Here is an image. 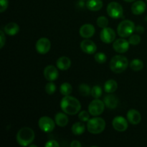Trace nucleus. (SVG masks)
I'll return each mask as SVG.
<instances>
[{
    "mask_svg": "<svg viewBox=\"0 0 147 147\" xmlns=\"http://www.w3.org/2000/svg\"><path fill=\"white\" fill-rule=\"evenodd\" d=\"M62 111L68 115H76L79 113L81 109V104L77 98L70 96H65L60 102Z\"/></svg>",
    "mask_w": 147,
    "mask_h": 147,
    "instance_id": "1",
    "label": "nucleus"
},
{
    "mask_svg": "<svg viewBox=\"0 0 147 147\" xmlns=\"http://www.w3.org/2000/svg\"><path fill=\"white\" fill-rule=\"evenodd\" d=\"M34 137H35V134H34V131L31 128L23 127L17 132L16 139H17V143L20 146H27L32 143Z\"/></svg>",
    "mask_w": 147,
    "mask_h": 147,
    "instance_id": "2",
    "label": "nucleus"
},
{
    "mask_svg": "<svg viewBox=\"0 0 147 147\" xmlns=\"http://www.w3.org/2000/svg\"><path fill=\"white\" fill-rule=\"evenodd\" d=\"M129 65V61L123 55H115L110 61V68L113 73H121L124 72Z\"/></svg>",
    "mask_w": 147,
    "mask_h": 147,
    "instance_id": "3",
    "label": "nucleus"
},
{
    "mask_svg": "<svg viewBox=\"0 0 147 147\" xmlns=\"http://www.w3.org/2000/svg\"><path fill=\"white\" fill-rule=\"evenodd\" d=\"M106 128V121L100 117L90 119L87 123V129L90 134H98L102 133Z\"/></svg>",
    "mask_w": 147,
    "mask_h": 147,
    "instance_id": "4",
    "label": "nucleus"
},
{
    "mask_svg": "<svg viewBox=\"0 0 147 147\" xmlns=\"http://www.w3.org/2000/svg\"><path fill=\"white\" fill-rule=\"evenodd\" d=\"M136 26L132 21L129 20H123L121 22L117 27L118 34L121 37H128L132 35L134 32L135 31Z\"/></svg>",
    "mask_w": 147,
    "mask_h": 147,
    "instance_id": "5",
    "label": "nucleus"
},
{
    "mask_svg": "<svg viewBox=\"0 0 147 147\" xmlns=\"http://www.w3.org/2000/svg\"><path fill=\"white\" fill-rule=\"evenodd\" d=\"M107 13L113 19H119L123 17V9L122 6L116 1H112L107 6Z\"/></svg>",
    "mask_w": 147,
    "mask_h": 147,
    "instance_id": "6",
    "label": "nucleus"
},
{
    "mask_svg": "<svg viewBox=\"0 0 147 147\" xmlns=\"http://www.w3.org/2000/svg\"><path fill=\"white\" fill-rule=\"evenodd\" d=\"M104 102L98 98H95L88 106V112L93 116H98L103 113L105 109Z\"/></svg>",
    "mask_w": 147,
    "mask_h": 147,
    "instance_id": "7",
    "label": "nucleus"
},
{
    "mask_svg": "<svg viewBox=\"0 0 147 147\" xmlns=\"http://www.w3.org/2000/svg\"><path fill=\"white\" fill-rule=\"evenodd\" d=\"M55 121L49 116H42L38 121L39 128L45 133H50L55 127Z\"/></svg>",
    "mask_w": 147,
    "mask_h": 147,
    "instance_id": "8",
    "label": "nucleus"
},
{
    "mask_svg": "<svg viewBox=\"0 0 147 147\" xmlns=\"http://www.w3.org/2000/svg\"><path fill=\"white\" fill-rule=\"evenodd\" d=\"M36 50L41 55H45L50 51L51 48V42L50 40L46 37H42L39 39L35 45Z\"/></svg>",
    "mask_w": 147,
    "mask_h": 147,
    "instance_id": "9",
    "label": "nucleus"
},
{
    "mask_svg": "<svg viewBox=\"0 0 147 147\" xmlns=\"http://www.w3.org/2000/svg\"><path fill=\"white\" fill-rule=\"evenodd\" d=\"M100 38L101 41L106 44L112 43L115 41L116 39V33L113 29L106 27L103 28L100 32Z\"/></svg>",
    "mask_w": 147,
    "mask_h": 147,
    "instance_id": "10",
    "label": "nucleus"
},
{
    "mask_svg": "<svg viewBox=\"0 0 147 147\" xmlns=\"http://www.w3.org/2000/svg\"><path fill=\"white\" fill-rule=\"evenodd\" d=\"M130 43L129 40L122 38L117 39L113 43V48L116 52L119 53H125L129 50Z\"/></svg>",
    "mask_w": 147,
    "mask_h": 147,
    "instance_id": "11",
    "label": "nucleus"
},
{
    "mask_svg": "<svg viewBox=\"0 0 147 147\" xmlns=\"http://www.w3.org/2000/svg\"><path fill=\"white\" fill-rule=\"evenodd\" d=\"M112 125H113V129L119 132H123L127 130L128 126V121L123 116H116L113 119L112 121Z\"/></svg>",
    "mask_w": 147,
    "mask_h": 147,
    "instance_id": "12",
    "label": "nucleus"
},
{
    "mask_svg": "<svg viewBox=\"0 0 147 147\" xmlns=\"http://www.w3.org/2000/svg\"><path fill=\"white\" fill-rule=\"evenodd\" d=\"M80 46L82 51L84 52L86 54H95L96 50H97V46H96V43H95L94 42L92 41V40H88V39L83 40V41L80 42Z\"/></svg>",
    "mask_w": 147,
    "mask_h": 147,
    "instance_id": "13",
    "label": "nucleus"
},
{
    "mask_svg": "<svg viewBox=\"0 0 147 147\" xmlns=\"http://www.w3.org/2000/svg\"><path fill=\"white\" fill-rule=\"evenodd\" d=\"M44 76L48 81H54L59 76L57 68L53 65H47L44 69Z\"/></svg>",
    "mask_w": 147,
    "mask_h": 147,
    "instance_id": "14",
    "label": "nucleus"
},
{
    "mask_svg": "<svg viewBox=\"0 0 147 147\" xmlns=\"http://www.w3.org/2000/svg\"><path fill=\"white\" fill-rule=\"evenodd\" d=\"M96 32V29L93 24H85L80 27L79 30V34L83 38H90L93 37Z\"/></svg>",
    "mask_w": 147,
    "mask_h": 147,
    "instance_id": "15",
    "label": "nucleus"
},
{
    "mask_svg": "<svg viewBox=\"0 0 147 147\" xmlns=\"http://www.w3.org/2000/svg\"><path fill=\"white\" fill-rule=\"evenodd\" d=\"M126 117H127V120L129 121V123L133 125L139 124L142 120V116H141L140 113L135 109L129 110L126 115Z\"/></svg>",
    "mask_w": 147,
    "mask_h": 147,
    "instance_id": "16",
    "label": "nucleus"
},
{
    "mask_svg": "<svg viewBox=\"0 0 147 147\" xmlns=\"http://www.w3.org/2000/svg\"><path fill=\"white\" fill-rule=\"evenodd\" d=\"M103 102L105 103V106L110 109H116L119 104V99L114 95L110 94L106 96L103 98Z\"/></svg>",
    "mask_w": 147,
    "mask_h": 147,
    "instance_id": "17",
    "label": "nucleus"
},
{
    "mask_svg": "<svg viewBox=\"0 0 147 147\" xmlns=\"http://www.w3.org/2000/svg\"><path fill=\"white\" fill-rule=\"evenodd\" d=\"M146 8V5L145 4L144 1L139 0V1H136L132 4L131 7V11L135 15H140V14H143L145 11Z\"/></svg>",
    "mask_w": 147,
    "mask_h": 147,
    "instance_id": "18",
    "label": "nucleus"
},
{
    "mask_svg": "<svg viewBox=\"0 0 147 147\" xmlns=\"http://www.w3.org/2000/svg\"><path fill=\"white\" fill-rule=\"evenodd\" d=\"M56 66L61 70H67L71 66V60L66 56H63L57 59L56 62Z\"/></svg>",
    "mask_w": 147,
    "mask_h": 147,
    "instance_id": "19",
    "label": "nucleus"
},
{
    "mask_svg": "<svg viewBox=\"0 0 147 147\" xmlns=\"http://www.w3.org/2000/svg\"><path fill=\"white\" fill-rule=\"evenodd\" d=\"M4 32L5 34L9 36H14L17 34L20 31V27L15 22H9L6 24L4 27Z\"/></svg>",
    "mask_w": 147,
    "mask_h": 147,
    "instance_id": "20",
    "label": "nucleus"
},
{
    "mask_svg": "<svg viewBox=\"0 0 147 147\" xmlns=\"http://www.w3.org/2000/svg\"><path fill=\"white\" fill-rule=\"evenodd\" d=\"M67 113H62V112H59L57 114L55 115V121L56 124L58 126L60 127H65V126H67V124L68 123L69 119L67 117Z\"/></svg>",
    "mask_w": 147,
    "mask_h": 147,
    "instance_id": "21",
    "label": "nucleus"
},
{
    "mask_svg": "<svg viewBox=\"0 0 147 147\" xmlns=\"http://www.w3.org/2000/svg\"><path fill=\"white\" fill-rule=\"evenodd\" d=\"M103 1L101 0H88L86 2V7L90 11H99L103 7Z\"/></svg>",
    "mask_w": 147,
    "mask_h": 147,
    "instance_id": "22",
    "label": "nucleus"
},
{
    "mask_svg": "<svg viewBox=\"0 0 147 147\" xmlns=\"http://www.w3.org/2000/svg\"><path fill=\"white\" fill-rule=\"evenodd\" d=\"M72 132L74 135L79 136V135L83 134L86 131V125L83 123V121H78L75 123L72 126L71 128Z\"/></svg>",
    "mask_w": 147,
    "mask_h": 147,
    "instance_id": "23",
    "label": "nucleus"
},
{
    "mask_svg": "<svg viewBox=\"0 0 147 147\" xmlns=\"http://www.w3.org/2000/svg\"><path fill=\"white\" fill-rule=\"evenodd\" d=\"M118 83L115 80H107L104 84V90L108 93H113L117 90Z\"/></svg>",
    "mask_w": 147,
    "mask_h": 147,
    "instance_id": "24",
    "label": "nucleus"
},
{
    "mask_svg": "<svg viewBox=\"0 0 147 147\" xmlns=\"http://www.w3.org/2000/svg\"><path fill=\"white\" fill-rule=\"evenodd\" d=\"M131 69L134 71H140L144 67V63L140 59H134L129 64Z\"/></svg>",
    "mask_w": 147,
    "mask_h": 147,
    "instance_id": "25",
    "label": "nucleus"
},
{
    "mask_svg": "<svg viewBox=\"0 0 147 147\" xmlns=\"http://www.w3.org/2000/svg\"><path fill=\"white\" fill-rule=\"evenodd\" d=\"M60 93L64 96H70L71 94L72 91H73V87H72V86L70 83L65 82V83H63L60 86Z\"/></svg>",
    "mask_w": 147,
    "mask_h": 147,
    "instance_id": "26",
    "label": "nucleus"
},
{
    "mask_svg": "<svg viewBox=\"0 0 147 147\" xmlns=\"http://www.w3.org/2000/svg\"><path fill=\"white\" fill-rule=\"evenodd\" d=\"M78 90L79 93L83 96H88L91 93V88H90L88 85L86 84V83H82V84H80L79 86Z\"/></svg>",
    "mask_w": 147,
    "mask_h": 147,
    "instance_id": "27",
    "label": "nucleus"
},
{
    "mask_svg": "<svg viewBox=\"0 0 147 147\" xmlns=\"http://www.w3.org/2000/svg\"><path fill=\"white\" fill-rule=\"evenodd\" d=\"M102 93H103L102 88L99 86H94L92 88L90 94L94 98H99L102 96Z\"/></svg>",
    "mask_w": 147,
    "mask_h": 147,
    "instance_id": "28",
    "label": "nucleus"
},
{
    "mask_svg": "<svg viewBox=\"0 0 147 147\" xmlns=\"http://www.w3.org/2000/svg\"><path fill=\"white\" fill-rule=\"evenodd\" d=\"M94 59L98 63L103 64V63H105L106 62V60H107V57H106L105 53L100 52V53H97L95 54Z\"/></svg>",
    "mask_w": 147,
    "mask_h": 147,
    "instance_id": "29",
    "label": "nucleus"
},
{
    "mask_svg": "<svg viewBox=\"0 0 147 147\" xmlns=\"http://www.w3.org/2000/svg\"><path fill=\"white\" fill-rule=\"evenodd\" d=\"M97 23L98 26L100 28H105V27H108L109 25V20L106 18L104 16H100L97 19Z\"/></svg>",
    "mask_w": 147,
    "mask_h": 147,
    "instance_id": "30",
    "label": "nucleus"
},
{
    "mask_svg": "<svg viewBox=\"0 0 147 147\" xmlns=\"http://www.w3.org/2000/svg\"><path fill=\"white\" fill-rule=\"evenodd\" d=\"M56 91V86L53 81H50L45 86V92L48 95H53Z\"/></svg>",
    "mask_w": 147,
    "mask_h": 147,
    "instance_id": "31",
    "label": "nucleus"
},
{
    "mask_svg": "<svg viewBox=\"0 0 147 147\" xmlns=\"http://www.w3.org/2000/svg\"><path fill=\"white\" fill-rule=\"evenodd\" d=\"M90 113L86 111H82L79 112L78 113V119H80V121L86 122L88 121L90 119Z\"/></svg>",
    "mask_w": 147,
    "mask_h": 147,
    "instance_id": "32",
    "label": "nucleus"
},
{
    "mask_svg": "<svg viewBox=\"0 0 147 147\" xmlns=\"http://www.w3.org/2000/svg\"><path fill=\"white\" fill-rule=\"evenodd\" d=\"M129 42L130 45H137L141 42V37L138 34H132L129 37Z\"/></svg>",
    "mask_w": 147,
    "mask_h": 147,
    "instance_id": "33",
    "label": "nucleus"
},
{
    "mask_svg": "<svg viewBox=\"0 0 147 147\" xmlns=\"http://www.w3.org/2000/svg\"><path fill=\"white\" fill-rule=\"evenodd\" d=\"M9 1L8 0H0V12L2 13L6 11L8 7Z\"/></svg>",
    "mask_w": 147,
    "mask_h": 147,
    "instance_id": "34",
    "label": "nucleus"
},
{
    "mask_svg": "<svg viewBox=\"0 0 147 147\" xmlns=\"http://www.w3.org/2000/svg\"><path fill=\"white\" fill-rule=\"evenodd\" d=\"M4 30H0V48L2 49L6 42V37Z\"/></svg>",
    "mask_w": 147,
    "mask_h": 147,
    "instance_id": "35",
    "label": "nucleus"
},
{
    "mask_svg": "<svg viewBox=\"0 0 147 147\" xmlns=\"http://www.w3.org/2000/svg\"><path fill=\"white\" fill-rule=\"evenodd\" d=\"M45 147H58L60 146L59 144L57 143V142H56L55 140H50L48 141L47 143L45 144Z\"/></svg>",
    "mask_w": 147,
    "mask_h": 147,
    "instance_id": "36",
    "label": "nucleus"
},
{
    "mask_svg": "<svg viewBox=\"0 0 147 147\" xmlns=\"http://www.w3.org/2000/svg\"><path fill=\"white\" fill-rule=\"evenodd\" d=\"M82 146V144H80V142L77 140H74L71 142L70 144V146L71 147H80Z\"/></svg>",
    "mask_w": 147,
    "mask_h": 147,
    "instance_id": "37",
    "label": "nucleus"
},
{
    "mask_svg": "<svg viewBox=\"0 0 147 147\" xmlns=\"http://www.w3.org/2000/svg\"><path fill=\"white\" fill-rule=\"evenodd\" d=\"M135 31H136V32L142 34V33H144V28L142 26L139 25L137 26V27H136V28H135Z\"/></svg>",
    "mask_w": 147,
    "mask_h": 147,
    "instance_id": "38",
    "label": "nucleus"
},
{
    "mask_svg": "<svg viewBox=\"0 0 147 147\" xmlns=\"http://www.w3.org/2000/svg\"><path fill=\"white\" fill-rule=\"evenodd\" d=\"M123 1H126V2H132V1H134L135 0H123Z\"/></svg>",
    "mask_w": 147,
    "mask_h": 147,
    "instance_id": "39",
    "label": "nucleus"
},
{
    "mask_svg": "<svg viewBox=\"0 0 147 147\" xmlns=\"http://www.w3.org/2000/svg\"><path fill=\"white\" fill-rule=\"evenodd\" d=\"M81 1H85V0H81Z\"/></svg>",
    "mask_w": 147,
    "mask_h": 147,
    "instance_id": "40",
    "label": "nucleus"
},
{
    "mask_svg": "<svg viewBox=\"0 0 147 147\" xmlns=\"http://www.w3.org/2000/svg\"><path fill=\"white\" fill-rule=\"evenodd\" d=\"M146 1H147V0H146Z\"/></svg>",
    "mask_w": 147,
    "mask_h": 147,
    "instance_id": "41",
    "label": "nucleus"
}]
</instances>
